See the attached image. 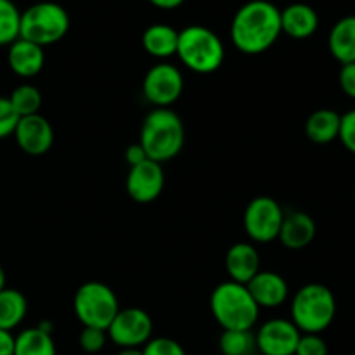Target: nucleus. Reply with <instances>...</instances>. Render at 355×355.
I'll return each mask as SVG.
<instances>
[{
    "instance_id": "4",
    "label": "nucleus",
    "mask_w": 355,
    "mask_h": 355,
    "mask_svg": "<svg viewBox=\"0 0 355 355\" xmlns=\"http://www.w3.org/2000/svg\"><path fill=\"white\" fill-rule=\"evenodd\" d=\"M336 318V298L328 286L309 283L291 300V322L305 335H321Z\"/></svg>"
},
{
    "instance_id": "3",
    "label": "nucleus",
    "mask_w": 355,
    "mask_h": 355,
    "mask_svg": "<svg viewBox=\"0 0 355 355\" xmlns=\"http://www.w3.org/2000/svg\"><path fill=\"white\" fill-rule=\"evenodd\" d=\"M211 315L224 331H250L259 321L260 307L245 284L225 281L215 286L210 297Z\"/></svg>"
},
{
    "instance_id": "2",
    "label": "nucleus",
    "mask_w": 355,
    "mask_h": 355,
    "mask_svg": "<svg viewBox=\"0 0 355 355\" xmlns=\"http://www.w3.org/2000/svg\"><path fill=\"white\" fill-rule=\"evenodd\" d=\"M184 141L186 130L182 120L170 107H155L144 118L139 144L153 162L163 165L165 162L173 159L182 151Z\"/></svg>"
},
{
    "instance_id": "36",
    "label": "nucleus",
    "mask_w": 355,
    "mask_h": 355,
    "mask_svg": "<svg viewBox=\"0 0 355 355\" xmlns=\"http://www.w3.org/2000/svg\"><path fill=\"white\" fill-rule=\"evenodd\" d=\"M116 355H144L142 349H121Z\"/></svg>"
},
{
    "instance_id": "19",
    "label": "nucleus",
    "mask_w": 355,
    "mask_h": 355,
    "mask_svg": "<svg viewBox=\"0 0 355 355\" xmlns=\"http://www.w3.org/2000/svg\"><path fill=\"white\" fill-rule=\"evenodd\" d=\"M328 47L333 58L342 66L355 62V14L342 17L333 24Z\"/></svg>"
},
{
    "instance_id": "34",
    "label": "nucleus",
    "mask_w": 355,
    "mask_h": 355,
    "mask_svg": "<svg viewBox=\"0 0 355 355\" xmlns=\"http://www.w3.org/2000/svg\"><path fill=\"white\" fill-rule=\"evenodd\" d=\"M14 340L12 333L0 329V355H14Z\"/></svg>"
},
{
    "instance_id": "25",
    "label": "nucleus",
    "mask_w": 355,
    "mask_h": 355,
    "mask_svg": "<svg viewBox=\"0 0 355 355\" xmlns=\"http://www.w3.org/2000/svg\"><path fill=\"white\" fill-rule=\"evenodd\" d=\"M9 101L16 113L19 114V118L31 116V114H38V111H40L42 92L31 83H23L12 90Z\"/></svg>"
},
{
    "instance_id": "38",
    "label": "nucleus",
    "mask_w": 355,
    "mask_h": 355,
    "mask_svg": "<svg viewBox=\"0 0 355 355\" xmlns=\"http://www.w3.org/2000/svg\"><path fill=\"white\" fill-rule=\"evenodd\" d=\"M354 198H355V189H354Z\"/></svg>"
},
{
    "instance_id": "30",
    "label": "nucleus",
    "mask_w": 355,
    "mask_h": 355,
    "mask_svg": "<svg viewBox=\"0 0 355 355\" xmlns=\"http://www.w3.org/2000/svg\"><path fill=\"white\" fill-rule=\"evenodd\" d=\"M338 139L342 141L343 148L355 155V110L347 111L340 118Z\"/></svg>"
},
{
    "instance_id": "5",
    "label": "nucleus",
    "mask_w": 355,
    "mask_h": 355,
    "mask_svg": "<svg viewBox=\"0 0 355 355\" xmlns=\"http://www.w3.org/2000/svg\"><path fill=\"white\" fill-rule=\"evenodd\" d=\"M182 64L200 75H210L222 66L225 49L215 31L201 24H191L179 31L177 54Z\"/></svg>"
},
{
    "instance_id": "24",
    "label": "nucleus",
    "mask_w": 355,
    "mask_h": 355,
    "mask_svg": "<svg viewBox=\"0 0 355 355\" xmlns=\"http://www.w3.org/2000/svg\"><path fill=\"white\" fill-rule=\"evenodd\" d=\"M218 349L222 355H255L257 340L255 335L250 331H234L229 329L220 335Z\"/></svg>"
},
{
    "instance_id": "20",
    "label": "nucleus",
    "mask_w": 355,
    "mask_h": 355,
    "mask_svg": "<svg viewBox=\"0 0 355 355\" xmlns=\"http://www.w3.org/2000/svg\"><path fill=\"white\" fill-rule=\"evenodd\" d=\"M179 31L170 24H151L142 33V47L156 59H168L177 54Z\"/></svg>"
},
{
    "instance_id": "22",
    "label": "nucleus",
    "mask_w": 355,
    "mask_h": 355,
    "mask_svg": "<svg viewBox=\"0 0 355 355\" xmlns=\"http://www.w3.org/2000/svg\"><path fill=\"white\" fill-rule=\"evenodd\" d=\"M26 312L28 302L21 291L7 286L0 290V329H16L26 318Z\"/></svg>"
},
{
    "instance_id": "27",
    "label": "nucleus",
    "mask_w": 355,
    "mask_h": 355,
    "mask_svg": "<svg viewBox=\"0 0 355 355\" xmlns=\"http://www.w3.org/2000/svg\"><path fill=\"white\" fill-rule=\"evenodd\" d=\"M144 355H186V350L177 340L159 336V338H151L144 347H142Z\"/></svg>"
},
{
    "instance_id": "15",
    "label": "nucleus",
    "mask_w": 355,
    "mask_h": 355,
    "mask_svg": "<svg viewBox=\"0 0 355 355\" xmlns=\"http://www.w3.org/2000/svg\"><path fill=\"white\" fill-rule=\"evenodd\" d=\"M225 270L231 281L248 284L260 272V253L250 243H236L225 253Z\"/></svg>"
},
{
    "instance_id": "32",
    "label": "nucleus",
    "mask_w": 355,
    "mask_h": 355,
    "mask_svg": "<svg viewBox=\"0 0 355 355\" xmlns=\"http://www.w3.org/2000/svg\"><path fill=\"white\" fill-rule=\"evenodd\" d=\"M338 82L343 94H345L347 97H350V99H355V62L342 66L338 75Z\"/></svg>"
},
{
    "instance_id": "18",
    "label": "nucleus",
    "mask_w": 355,
    "mask_h": 355,
    "mask_svg": "<svg viewBox=\"0 0 355 355\" xmlns=\"http://www.w3.org/2000/svg\"><path fill=\"white\" fill-rule=\"evenodd\" d=\"M319 28V14L309 3H291L281 10V31L295 40L312 37Z\"/></svg>"
},
{
    "instance_id": "8",
    "label": "nucleus",
    "mask_w": 355,
    "mask_h": 355,
    "mask_svg": "<svg viewBox=\"0 0 355 355\" xmlns=\"http://www.w3.org/2000/svg\"><path fill=\"white\" fill-rule=\"evenodd\" d=\"M284 211L270 196H259L248 203L243 217L246 234L255 243H270L277 239Z\"/></svg>"
},
{
    "instance_id": "9",
    "label": "nucleus",
    "mask_w": 355,
    "mask_h": 355,
    "mask_svg": "<svg viewBox=\"0 0 355 355\" xmlns=\"http://www.w3.org/2000/svg\"><path fill=\"white\" fill-rule=\"evenodd\" d=\"M106 333L107 338L120 349H141L151 340L153 319L142 309H120Z\"/></svg>"
},
{
    "instance_id": "29",
    "label": "nucleus",
    "mask_w": 355,
    "mask_h": 355,
    "mask_svg": "<svg viewBox=\"0 0 355 355\" xmlns=\"http://www.w3.org/2000/svg\"><path fill=\"white\" fill-rule=\"evenodd\" d=\"M19 114L10 104L9 97H0V141L14 134Z\"/></svg>"
},
{
    "instance_id": "6",
    "label": "nucleus",
    "mask_w": 355,
    "mask_h": 355,
    "mask_svg": "<svg viewBox=\"0 0 355 355\" xmlns=\"http://www.w3.org/2000/svg\"><path fill=\"white\" fill-rule=\"evenodd\" d=\"M69 31V14L55 2H38L21 12L19 38L45 47L62 40Z\"/></svg>"
},
{
    "instance_id": "14",
    "label": "nucleus",
    "mask_w": 355,
    "mask_h": 355,
    "mask_svg": "<svg viewBox=\"0 0 355 355\" xmlns=\"http://www.w3.org/2000/svg\"><path fill=\"white\" fill-rule=\"evenodd\" d=\"M250 295L260 309H276L281 307L288 300L290 288L286 279L281 274L272 270H260L248 284Z\"/></svg>"
},
{
    "instance_id": "17",
    "label": "nucleus",
    "mask_w": 355,
    "mask_h": 355,
    "mask_svg": "<svg viewBox=\"0 0 355 355\" xmlns=\"http://www.w3.org/2000/svg\"><path fill=\"white\" fill-rule=\"evenodd\" d=\"M7 62L12 73L21 78H33L42 71L45 64L44 47L33 44V42L17 38L9 45L7 52Z\"/></svg>"
},
{
    "instance_id": "13",
    "label": "nucleus",
    "mask_w": 355,
    "mask_h": 355,
    "mask_svg": "<svg viewBox=\"0 0 355 355\" xmlns=\"http://www.w3.org/2000/svg\"><path fill=\"white\" fill-rule=\"evenodd\" d=\"M12 135L21 151L30 156L45 155L54 144V128L40 113L19 118Z\"/></svg>"
},
{
    "instance_id": "37",
    "label": "nucleus",
    "mask_w": 355,
    "mask_h": 355,
    "mask_svg": "<svg viewBox=\"0 0 355 355\" xmlns=\"http://www.w3.org/2000/svg\"><path fill=\"white\" fill-rule=\"evenodd\" d=\"M3 288H6V270L0 266V290H3Z\"/></svg>"
},
{
    "instance_id": "28",
    "label": "nucleus",
    "mask_w": 355,
    "mask_h": 355,
    "mask_svg": "<svg viewBox=\"0 0 355 355\" xmlns=\"http://www.w3.org/2000/svg\"><path fill=\"white\" fill-rule=\"evenodd\" d=\"M107 342L106 329L99 328H83L78 336V343L87 354H97L104 349Z\"/></svg>"
},
{
    "instance_id": "39",
    "label": "nucleus",
    "mask_w": 355,
    "mask_h": 355,
    "mask_svg": "<svg viewBox=\"0 0 355 355\" xmlns=\"http://www.w3.org/2000/svg\"><path fill=\"white\" fill-rule=\"evenodd\" d=\"M255 355H257V354H255ZM259 355H260V354H259Z\"/></svg>"
},
{
    "instance_id": "35",
    "label": "nucleus",
    "mask_w": 355,
    "mask_h": 355,
    "mask_svg": "<svg viewBox=\"0 0 355 355\" xmlns=\"http://www.w3.org/2000/svg\"><path fill=\"white\" fill-rule=\"evenodd\" d=\"M184 2H186V0H149V3H153V6L163 10L177 9V7L182 6Z\"/></svg>"
},
{
    "instance_id": "1",
    "label": "nucleus",
    "mask_w": 355,
    "mask_h": 355,
    "mask_svg": "<svg viewBox=\"0 0 355 355\" xmlns=\"http://www.w3.org/2000/svg\"><path fill=\"white\" fill-rule=\"evenodd\" d=\"M281 33V9L269 0H250L232 17V44L243 54L269 51Z\"/></svg>"
},
{
    "instance_id": "11",
    "label": "nucleus",
    "mask_w": 355,
    "mask_h": 355,
    "mask_svg": "<svg viewBox=\"0 0 355 355\" xmlns=\"http://www.w3.org/2000/svg\"><path fill=\"white\" fill-rule=\"evenodd\" d=\"M302 333L288 319H269L257 331V350L260 355H295Z\"/></svg>"
},
{
    "instance_id": "21",
    "label": "nucleus",
    "mask_w": 355,
    "mask_h": 355,
    "mask_svg": "<svg viewBox=\"0 0 355 355\" xmlns=\"http://www.w3.org/2000/svg\"><path fill=\"white\" fill-rule=\"evenodd\" d=\"M340 118L342 114L333 110L314 111L305 121V134H307L309 141H312L314 144H329L338 139Z\"/></svg>"
},
{
    "instance_id": "7",
    "label": "nucleus",
    "mask_w": 355,
    "mask_h": 355,
    "mask_svg": "<svg viewBox=\"0 0 355 355\" xmlns=\"http://www.w3.org/2000/svg\"><path fill=\"white\" fill-rule=\"evenodd\" d=\"M73 309L83 328L107 329L114 315L120 312V304L107 284L89 281L76 290Z\"/></svg>"
},
{
    "instance_id": "31",
    "label": "nucleus",
    "mask_w": 355,
    "mask_h": 355,
    "mask_svg": "<svg viewBox=\"0 0 355 355\" xmlns=\"http://www.w3.org/2000/svg\"><path fill=\"white\" fill-rule=\"evenodd\" d=\"M295 355H328V345L321 335H305L302 333Z\"/></svg>"
},
{
    "instance_id": "16",
    "label": "nucleus",
    "mask_w": 355,
    "mask_h": 355,
    "mask_svg": "<svg viewBox=\"0 0 355 355\" xmlns=\"http://www.w3.org/2000/svg\"><path fill=\"white\" fill-rule=\"evenodd\" d=\"M315 234L318 227L311 215L305 211H290L284 214L277 239L288 250H304L314 241Z\"/></svg>"
},
{
    "instance_id": "33",
    "label": "nucleus",
    "mask_w": 355,
    "mask_h": 355,
    "mask_svg": "<svg viewBox=\"0 0 355 355\" xmlns=\"http://www.w3.org/2000/svg\"><path fill=\"white\" fill-rule=\"evenodd\" d=\"M125 159H127L128 165L135 166V165H139V163L146 162V159H148V156H146V153H144V149H142V146L137 142V144L128 146L127 151H125Z\"/></svg>"
},
{
    "instance_id": "12",
    "label": "nucleus",
    "mask_w": 355,
    "mask_h": 355,
    "mask_svg": "<svg viewBox=\"0 0 355 355\" xmlns=\"http://www.w3.org/2000/svg\"><path fill=\"white\" fill-rule=\"evenodd\" d=\"M165 187V172L159 163L153 159L139 163L130 166V172L127 175V193L137 203H151Z\"/></svg>"
},
{
    "instance_id": "23",
    "label": "nucleus",
    "mask_w": 355,
    "mask_h": 355,
    "mask_svg": "<svg viewBox=\"0 0 355 355\" xmlns=\"http://www.w3.org/2000/svg\"><path fill=\"white\" fill-rule=\"evenodd\" d=\"M14 355H55V343L51 333L38 326L26 328L14 340Z\"/></svg>"
},
{
    "instance_id": "10",
    "label": "nucleus",
    "mask_w": 355,
    "mask_h": 355,
    "mask_svg": "<svg viewBox=\"0 0 355 355\" xmlns=\"http://www.w3.org/2000/svg\"><path fill=\"white\" fill-rule=\"evenodd\" d=\"M184 90V76L177 66L158 62L153 66L142 82V96L155 107H170L179 101Z\"/></svg>"
},
{
    "instance_id": "26",
    "label": "nucleus",
    "mask_w": 355,
    "mask_h": 355,
    "mask_svg": "<svg viewBox=\"0 0 355 355\" xmlns=\"http://www.w3.org/2000/svg\"><path fill=\"white\" fill-rule=\"evenodd\" d=\"M21 12L12 0H0V45H10L19 38Z\"/></svg>"
}]
</instances>
